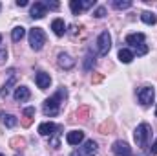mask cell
<instances>
[{"label":"cell","mask_w":157,"mask_h":156,"mask_svg":"<svg viewBox=\"0 0 157 156\" xmlns=\"http://www.w3.org/2000/svg\"><path fill=\"white\" fill-rule=\"evenodd\" d=\"M62 96H66V90H64V88H60L53 97H49V99L44 101L42 110H44L46 116H57V114L60 112V99H62Z\"/></svg>","instance_id":"1"},{"label":"cell","mask_w":157,"mask_h":156,"mask_svg":"<svg viewBox=\"0 0 157 156\" xmlns=\"http://www.w3.org/2000/svg\"><path fill=\"white\" fill-rule=\"evenodd\" d=\"M150 136H152V129H150L148 123L137 125V129H135V132H133V140H135V143H137L139 147H144V145L148 143Z\"/></svg>","instance_id":"2"},{"label":"cell","mask_w":157,"mask_h":156,"mask_svg":"<svg viewBox=\"0 0 157 156\" xmlns=\"http://www.w3.org/2000/svg\"><path fill=\"white\" fill-rule=\"evenodd\" d=\"M29 44H31V48L35 51L42 50V46L46 44V33H44L42 28H33L29 31Z\"/></svg>","instance_id":"3"},{"label":"cell","mask_w":157,"mask_h":156,"mask_svg":"<svg viewBox=\"0 0 157 156\" xmlns=\"http://www.w3.org/2000/svg\"><path fill=\"white\" fill-rule=\"evenodd\" d=\"M137 97H139V103L146 107V105H150V103L154 101V97H155V90H154L152 86H143V88L137 90Z\"/></svg>","instance_id":"4"},{"label":"cell","mask_w":157,"mask_h":156,"mask_svg":"<svg viewBox=\"0 0 157 156\" xmlns=\"http://www.w3.org/2000/svg\"><path fill=\"white\" fill-rule=\"evenodd\" d=\"M97 48H99V53L101 55H108L110 48H112V35L108 31H102L97 39Z\"/></svg>","instance_id":"5"},{"label":"cell","mask_w":157,"mask_h":156,"mask_svg":"<svg viewBox=\"0 0 157 156\" xmlns=\"http://www.w3.org/2000/svg\"><path fill=\"white\" fill-rule=\"evenodd\" d=\"M95 153H97V142L88 140L82 147H78L77 151H73L70 156H93Z\"/></svg>","instance_id":"6"},{"label":"cell","mask_w":157,"mask_h":156,"mask_svg":"<svg viewBox=\"0 0 157 156\" xmlns=\"http://www.w3.org/2000/svg\"><path fill=\"white\" fill-rule=\"evenodd\" d=\"M113 154L115 156H132V149H130V145L126 143V142H115L113 143Z\"/></svg>","instance_id":"7"},{"label":"cell","mask_w":157,"mask_h":156,"mask_svg":"<svg viewBox=\"0 0 157 156\" xmlns=\"http://www.w3.org/2000/svg\"><path fill=\"white\" fill-rule=\"evenodd\" d=\"M55 130H59V127H57L55 123H51V121H48V123H40L39 125V134L40 136H53V134H57Z\"/></svg>","instance_id":"8"},{"label":"cell","mask_w":157,"mask_h":156,"mask_svg":"<svg viewBox=\"0 0 157 156\" xmlns=\"http://www.w3.org/2000/svg\"><path fill=\"white\" fill-rule=\"evenodd\" d=\"M35 83H37V86H39L40 90H46V88H49V84H51V77H49V74H46V72H39V74L35 76Z\"/></svg>","instance_id":"9"},{"label":"cell","mask_w":157,"mask_h":156,"mask_svg":"<svg viewBox=\"0 0 157 156\" xmlns=\"http://www.w3.org/2000/svg\"><path fill=\"white\" fill-rule=\"evenodd\" d=\"M66 142H68L70 145H78V143H82V142H84V132H82V130H71V132H68Z\"/></svg>","instance_id":"10"},{"label":"cell","mask_w":157,"mask_h":156,"mask_svg":"<svg viewBox=\"0 0 157 156\" xmlns=\"http://www.w3.org/2000/svg\"><path fill=\"white\" fill-rule=\"evenodd\" d=\"M46 11H48V7H46L44 2H35V4L31 6V17H33V18H42V17L46 15Z\"/></svg>","instance_id":"11"},{"label":"cell","mask_w":157,"mask_h":156,"mask_svg":"<svg viewBox=\"0 0 157 156\" xmlns=\"http://www.w3.org/2000/svg\"><path fill=\"white\" fill-rule=\"evenodd\" d=\"M29 88H26V86H17L15 88V94H13V97H15V101H28L29 99Z\"/></svg>","instance_id":"12"},{"label":"cell","mask_w":157,"mask_h":156,"mask_svg":"<svg viewBox=\"0 0 157 156\" xmlns=\"http://www.w3.org/2000/svg\"><path fill=\"white\" fill-rule=\"evenodd\" d=\"M51 30H53V33H55L57 37H62V35L66 33V24H64V20H62V18H55V20L51 22Z\"/></svg>","instance_id":"13"},{"label":"cell","mask_w":157,"mask_h":156,"mask_svg":"<svg viewBox=\"0 0 157 156\" xmlns=\"http://www.w3.org/2000/svg\"><path fill=\"white\" fill-rule=\"evenodd\" d=\"M59 64L64 68V70H71L75 66V59H71L68 53H59Z\"/></svg>","instance_id":"14"},{"label":"cell","mask_w":157,"mask_h":156,"mask_svg":"<svg viewBox=\"0 0 157 156\" xmlns=\"http://www.w3.org/2000/svg\"><path fill=\"white\" fill-rule=\"evenodd\" d=\"M144 42V35L143 33H130L128 37H126V44H130V46H139V44H143Z\"/></svg>","instance_id":"15"},{"label":"cell","mask_w":157,"mask_h":156,"mask_svg":"<svg viewBox=\"0 0 157 156\" xmlns=\"http://www.w3.org/2000/svg\"><path fill=\"white\" fill-rule=\"evenodd\" d=\"M119 61L124 63V64L132 63V61H133V51L128 50V48H121V50H119Z\"/></svg>","instance_id":"16"},{"label":"cell","mask_w":157,"mask_h":156,"mask_svg":"<svg viewBox=\"0 0 157 156\" xmlns=\"http://www.w3.org/2000/svg\"><path fill=\"white\" fill-rule=\"evenodd\" d=\"M0 121H2L6 127H9V129H11V127H15V125L18 123V119L13 116V114H0Z\"/></svg>","instance_id":"17"},{"label":"cell","mask_w":157,"mask_h":156,"mask_svg":"<svg viewBox=\"0 0 157 156\" xmlns=\"http://www.w3.org/2000/svg\"><path fill=\"white\" fill-rule=\"evenodd\" d=\"M13 83H15V72L11 70V72H9V81H7V83L2 86V90H0V96H2V97H7V96H9V88H11Z\"/></svg>","instance_id":"18"},{"label":"cell","mask_w":157,"mask_h":156,"mask_svg":"<svg viewBox=\"0 0 157 156\" xmlns=\"http://www.w3.org/2000/svg\"><path fill=\"white\" fill-rule=\"evenodd\" d=\"M141 20L144 22V24H148V26H154L157 22V17L152 13V11H144L143 15H141Z\"/></svg>","instance_id":"19"},{"label":"cell","mask_w":157,"mask_h":156,"mask_svg":"<svg viewBox=\"0 0 157 156\" xmlns=\"http://www.w3.org/2000/svg\"><path fill=\"white\" fill-rule=\"evenodd\" d=\"M26 35V30L22 28V26H17L13 31H11V39L15 40V42H18V40H22V37Z\"/></svg>","instance_id":"20"},{"label":"cell","mask_w":157,"mask_h":156,"mask_svg":"<svg viewBox=\"0 0 157 156\" xmlns=\"http://www.w3.org/2000/svg\"><path fill=\"white\" fill-rule=\"evenodd\" d=\"M113 7L115 9H128V7H132V2L130 0H113Z\"/></svg>","instance_id":"21"},{"label":"cell","mask_w":157,"mask_h":156,"mask_svg":"<svg viewBox=\"0 0 157 156\" xmlns=\"http://www.w3.org/2000/svg\"><path fill=\"white\" fill-rule=\"evenodd\" d=\"M70 7H71L73 15H78V13L82 11V4H80V0H71V2H70Z\"/></svg>","instance_id":"22"},{"label":"cell","mask_w":157,"mask_h":156,"mask_svg":"<svg viewBox=\"0 0 157 156\" xmlns=\"http://www.w3.org/2000/svg\"><path fill=\"white\" fill-rule=\"evenodd\" d=\"M24 116L28 117V119L24 121V125H29V123H31V117L35 116V109H33V107H28V109H24Z\"/></svg>","instance_id":"23"},{"label":"cell","mask_w":157,"mask_h":156,"mask_svg":"<svg viewBox=\"0 0 157 156\" xmlns=\"http://www.w3.org/2000/svg\"><path fill=\"white\" fill-rule=\"evenodd\" d=\"M148 53V46L146 44H139L133 48V55H146Z\"/></svg>","instance_id":"24"},{"label":"cell","mask_w":157,"mask_h":156,"mask_svg":"<svg viewBox=\"0 0 157 156\" xmlns=\"http://www.w3.org/2000/svg\"><path fill=\"white\" fill-rule=\"evenodd\" d=\"M104 15H106V9H104V7H97V9L93 11V17H97V18H102Z\"/></svg>","instance_id":"25"},{"label":"cell","mask_w":157,"mask_h":156,"mask_svg":"<svg viewBox=\"0 0 157 156\" xmlns=\"http://www.w3.org/2000/svg\"><path fill=\"white\" fill-rule=\"evenodd\" d=\"M80 4H82V9H90V7L95 6V0H84V2H80Z\"/></svg>","instance_id":"26"},{"label":"cell","mask_w":157,"mask_h":156,"mask_svg":"<svg viewBox=\"0 0 157 156\" xmlns=\"http://www.w3.org/2000/svg\"><path fill=\"white\" fill-rule=\"evenodd\" d=\"M46 7H49V9H59L60 4H59V2H46Z\"/></svg>","instance_id":"27"},{"label":"cell","mask_w":157,"mask_h":156,"mask_svg":"<svg viewBox=\"0 0 157 156\" xmlns=\"http://www.w3.org/2000/svg\"><path fill=\"white\" fill-rule=\"evenodd\" d=\"M6 59H7V51H6V50H0V64H2Z\"/></svg>","instance_id":"28"},{"label":"cell","mask_w":157,"mask_h":156,"mask_svg":"<svg viewBox=\"0 0 157 156\" xmlns=\"http://www.w3.org/2000/svg\"><path fill=\"white\" fill-rule=\"evenodd\" d=\"M150 154H157V140L152 143V147H150Z\"/></svg>","instance_id":"29"},{"label":"cell","mask_w":157,"mask_h":156,"mask_svg":"<svg viewBox=\"0 0 157 156\" xmlns=\"http://www.w3.org/2000/svg\"><path fill=\"white\" fill-rule=\"evenodd\" d=\"M49 143H51V145H53V147H55V149H57V147H59V145H60V143H59V140H57V138H51V142H49Z\"/></svg>","instance_id":"30"},{"label":"cell","mask_w":157,"mask_h":156,"mask_svg":"<svg viewBox=\"0 0 157 156\" xmlns=\"http://www.w3.org/2000/svg\"><path fill=\"white\" fill-rule=\"evenodd\" d=\"M17 6H20V7H24V6H28V2H26V0H17Z\"/></svg>","instance_id":"31"},{"label":"cell","mask_w":157,"mask_h":156,"mask_svg":"<svg viewBox=\"0 0 157 156\" xmlns=\"http://www.w3.org/2000/svg\"><path fill=\"white\" fill-rule=\"evenodd\" d=\"M0 42H2V35H0Z\"/></svg>","instance_id":"32"},{"label":"cell","mask_w":157,"mask_h":156,"mask_svg":"<svg viewBox=\"0 0 157 156\" xmlns=\"http://www.w3.org/2000/svg\"><path fill=\"white\" fill-rule=\"evenodd\" d=\"M155 116H157V109H155Z\"/></svg>","instance_id":"33"},{"label":"cell","mask_w":157,"mask_h":156,"mask_svg":"<svg viewBox=\"0 0 157 156\" xmlns=\"http://www.w3.org/2000/svg\"><path fill=\"white\" fill-rule=\"evenodd\" d=\"M0 9H2V4H0Z\"/></svg>","instance_id":"34"},{"label":"cell","mask_w":157,"mask_h":156,"mask_svg":"<svg viewBox=\"0 0 157 156\" xmlns=\"http://www.w3.org/2000/svg\"><path fill=\"white\" fill-rule=\"evenodd\" d=\"M0 156H4V154H0Z\"/></svg>","instance_id":"35"}]
</instances>
